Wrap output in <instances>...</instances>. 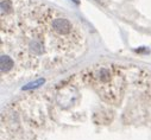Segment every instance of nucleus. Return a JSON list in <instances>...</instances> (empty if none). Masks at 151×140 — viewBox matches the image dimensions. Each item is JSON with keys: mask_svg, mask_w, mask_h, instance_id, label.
<instances>
[{"mask_svg": "<svg viewBox=\"0 0 151 140\" xmlns=\"http://www.w3.org/2000/svg\"><path fill=\"white\" fill-rule=\"evenodd\" d=\"M44 79H38V80H36V81H33V82H30V83H27L26 86H24L23 87V90H30V89H35V88H37V87H40V86H43L44 84Z\"/></svg>", "mask_w": 151, "mask_h": 140, "instance_id": "nucleus-3", "label": "nucleus"}, {"mask_svg": "<svg viewBox=\"0 0 151 140\" xmlns=\"http://www.w3.org/2000/svg\"><path fill=\"white\" fill-rule=\"evenodd\" d=\"M51 29L55 33L60 34V36H67V34H69L71 32L73 25L69 21V19L63 18V17H58L51 21Z\"/></svg>", "mask_w": 151, "mask_h": 140, "instance_id": "nucleus-1", "label": "nucleus"}, {"mask_svg": "<svg viewBox=\"0 0 151 140\" xmlns=\"http://www.w3.org/2000/svg\"><path fill=\"white\" fill-rule=\"evenodd\" d=\"M0 66H1V73L4 74V73L10 71V70L14 66V62L10 56L1 55V57H0Z\"/></svg>", "mask_w": 151, "mask_h": 140, "instance_id": "nucleus-2", "label": "nucleus"}, {"mask_svg": "<svg viewBox=\"0 0 151 140\" xmlns=\"http://www.w3.org/2000/svg\"><path fill=\"white\" fill-rule=\"evenodd\" d=\"M73 1H74V3H75V4H78V5H79V4H80V0H73Z\"/></svg>", "mask_w": 151, "mask_h": 140, "instance_id": "nucleus-4", "label": "nucleus"}]
</instances>
